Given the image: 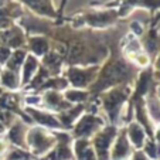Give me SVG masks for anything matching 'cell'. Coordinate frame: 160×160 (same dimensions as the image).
<instances>
[{
  "label": "cell",
  "mask_w": 160,
  "mask_h": 160,
  "mask_svg": "<svg viewBox=\"0 0 160 160\" xmlns=\"http://www.w3.org/2000/svg\"><path fill=\"white\" fill-rule=\"evenodd\" d=\"M157 139L160 140V129H159V132H157Z\"/></svg>",
  "instance_id": "1"
}]
</instances>
